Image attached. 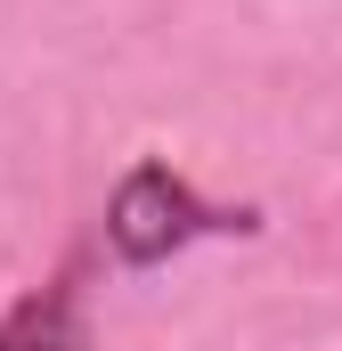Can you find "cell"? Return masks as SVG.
Returning a JSON list of instances; mask_svg holds the SVG:
<instances>
[{
	"instance_id": "1",
	"label": "cell",
	"mask_w": 342,
	"mask_h": 351,
	"mask_svg": "<svg viewBox=\"0 0 342 351\" xmlns=\"http://www.w3.org/2000/svg\"><path fill=\"white\" fill-rule=\"evenodd\" d=\"M212 229H228V213H212L187 180L171 172V164H139V172L114 188V204H106V245L122 254V262H163V254H179L187 237H212Z\"/></svg>"
},
{
	"instance_id": "2",
	"label": "cell",
	"mask_w": 342,
	"mask_h": 351,
	"mask_svg": "<svg viewBox=\"0 0 342 351\" xmlns=\"http://www.w3.org/2000/svg\"><path fill=\"white\" fill-rule=\"evenodd\" d=\"M0 351H90V327H82V294H74V278L16 294V302H8V319H0Z\"/></svg>"
}]
</instances>
